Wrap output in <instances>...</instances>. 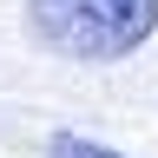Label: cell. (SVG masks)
I'll use <instances>...</instances> for the list:
<instances>
[{"mask_svg": "<svg viewBox=\"0 0 158 158\" xmlns=\"http://www.w3.org/2000/svg\"><path fill=\"white\" fill-rule=\"evenodd\" d=\"M158 33V0H27V40L73 66L132 59Z\"/></svg>", "mask_w": 158, "mask_h": 158, "instance_id": "obj_1", "label": "cell"}, {"mask_svg": "<svg viewBox=\"0 0 158 158\" xmlns=\"http://www.w3.org/2000/svg\"><path fill=\"white\" fill-rule=\"evenodd\" d=\"M46 158H125V152H112L106 138H86V132H46Z\"/></svg>", "mask_w": 158, "mask_h": 158, "instance_id": "obj_2", "label": "cell"}]
</instances>
